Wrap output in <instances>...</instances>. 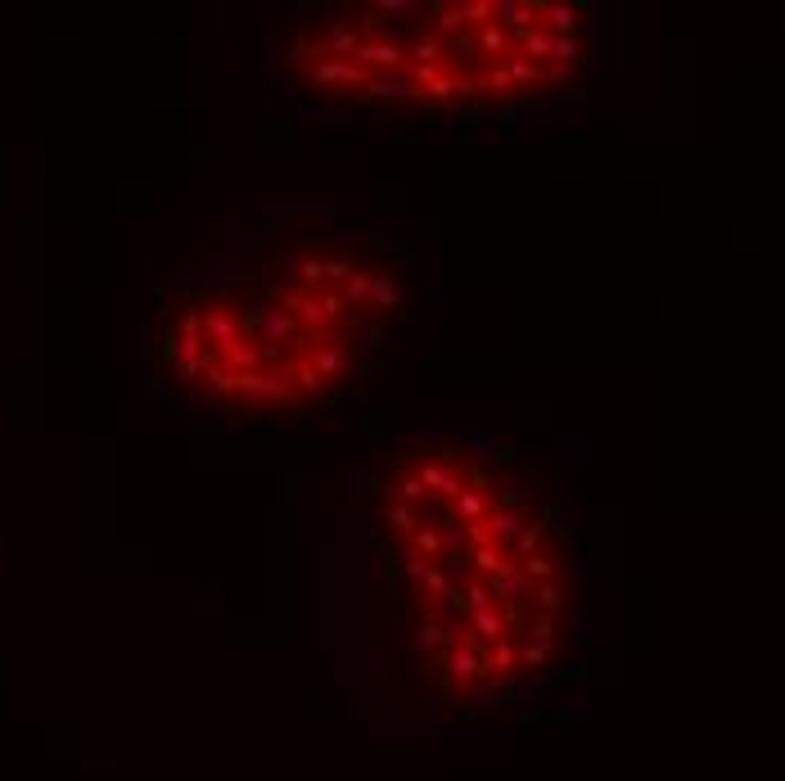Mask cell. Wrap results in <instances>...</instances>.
<instances>
[{
  "label": "cell",
  "mask_w": 785,
  "mask_h": 781,
  "mask_svg": "<svg viewBox=\"0 0 785 781\" xmlns=\"http://www.w3.org/2000/svg\"><path fill=\"white\" fill-rule=\"evenodd\" d=\"M397 312V276L376 249L289 240L185 294L159 330V366L227 416L303 412L357 376Z\"/></svg>",
  "instance_id": "7a4b0ae2"
},
{
  "label": "cell",
  "mask_w": 785,
  "mask_h": 781,
  "mask_svg": "<svg viewBox=\"0 0 785 781\" xmlns=\"http://www.w3.org/2000/svg\"><path fill=\"white\" fill-rule=\"evenodd\" d=\"M582 59V10L542 0L344 5L289 42L293 78L339 104H519L574 82Z\"/></svg>",
  "instance_id": "3957f363"
},
{
  "label": "cell",
  "mask_w": 785,
  "mask_h": 781,
  "mask_svg": "<svg viewBox=\"0 0 785 781\" xmlns=\"http://www.w3.org/2000/svg\"><path fill=\"white\" fill-rule=\"evenodd\" d=\"M393 619L447 691H497L559 664L578 574L546 506L465 443H420L376 483Z\"/></svg>",
  "instance_id": "6da1fadb"
}]
</instances>
